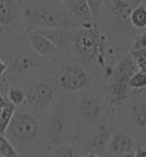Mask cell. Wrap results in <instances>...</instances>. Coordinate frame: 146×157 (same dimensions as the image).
Listing matches in <instances>:
<instances>
[{"label":"cell","instance_id":"3","mask_svg":"<svg viewBox=\"0 0 146 157\" xmlns=\"http://www.w3.org/2000/svg\"><path fill=\"white\" fill-rule=\"evenodd\" d=\"M11 54L9 56L8 61L7 76L10 83L17 80L32 78L37 71H39L43 60L47 58L39 56L29 46V42L20 39L15 44V46L11 49Z\"/></svg>","mask_w":146,"mask_h":157},{"label":"cell","instance_id":"31","mask_svg":"<svg viewBox=\"0 0 146 157\" xmlns=\"http://www.w3.org/2000/svg\"><path fill=\"white\" fill-rule=\"evenodd\" d=\"M139 70L146 74V62H144L143 64H141V66L139 67Z\"/></svg>","mask_w":146,"mask_h":157},{"label":"cell","instance_id":"22","mask_svg":"<svg viewBox=\"0 0 146 157\" xmlns=\"http://www.w3.org/2000/svg\"><path fill=\"white\" fill-rule=\"evenodd\" d=\"M128 85L131 90L135 91H141L146 88V74L143 73L142 71L137 70L128 81Z\"/></svg>","mask_w":146,"mask_h":157},{"label":"cell","instance_id":"29","mask_svg":"<svg viewBox=\"0 0 146 157\" xmlns=\"http://www.w3.org/2000/svg\"><path fill=\"white\" fill-rule=\"evenodd\" d=\"M5 33H6V27L1 26L0 27V49H1V45H2V42H3Z\"/></svg>","mask_w":146,"mask_h":157},{"label":"cell","instance_id":"14","mask_svg":"<svg viewBox=\"0 0 146 157\" xmlns=\"http://www.w3.org/2000/svg\"><path fill=\"white\" fill-rule=\"evenodd\" d=\"M139 70L136 63L131 58H123L118 61L111 69L108 78H111V83H128L129 78Z\"/></svg>","mask_w":146,"mask_h":157},{"label":"cell","instance_id":"12","mask_svg":"<svg viewBox=\"0 0 146 157\" xmlns=\"http://www.w3.org/2000/svg\"><path fill=\"white\" fill-rule=\"evenodd\" d=\"M114 127L105 128L88 139L86 156H105Z\"/></svg>","mask_w":146,"mask_h":157},{"label":"cell","instance_id":"16","mask_svg":"<svg viewBox=\"0 0 146 157\" xmlns=\"http://www.w3.org/2000/svg\"><path fill=\"white\" fill-rule=\"evenodd\" d=\"M128 117L139 130H146V101H132L128 105Z\"/></svg>","mask_w":146,"mask_h":157},{"label":"cell","instance_id":"27","mask_svg":"<svg viewBox=\"0 0 146 157\" xmlns=\"http://www.w3.org/2000/svg\"><path fill=\"white\" fill-rule=\"evenodd\" d=\"M8 71V63L6 62V60L2 58V57H0V76L5 75Z\"/></svg>","mask_w":146,"mask_h":157},{"label":"cell","instance_id":"13","mask_svg":"<svg viewBox=\"0 0 146 157\" xmlns=\"http://www.w3.org/2000/svg\"><path fill=\"white\" fill-rule=\"evenodd\" d=\"M62 2L81 24V27H90L95 25L94 17L88 8L86 0H62Z\"/></svg>","mask_w":146,"mask_h":157},{"label":"cell","instance_id":"10","mask_svg":"<svg viewBox=\"0 0 146 157\" xmlns=\"http://www.w3.org/2000/svg\"><path fill=\"white\" fill-rule=\"evenodd\" d=\"M34 29L46 37L60 52H67L73 49L72 29H59V27H38V29Z\"/></svg>","mask_w":146,"mask_h":157},{"label":"cell","instance_id":"9","mask_svg":"<svg viewBox=\"0 0 146 157\" xmlns=\"http://www.w3.org/2000/svg\"><path fill=\"white\" fill-rule=\"evenodd\" d=\"M133 137L125 131H113L106 151L107 156H135Z\"/></svg>","mask_w":146,"mask_h":157},{"label":"cell","instance_id":"17","mask_svg":"<svg viewBox=\"0 0 146 157\" xmlns=\"http://www.w3.org/2000/svg\"><path fill=\"white\" fill-rule=\"evenodd\" d=\"M48 155L52 157H76L80 155V150L74 142L60 143L51 146L48 150Z\"/></svg>","mask_w":146,"mask_h":157},{"label":"cell","instance_id":"15","mask_svg":"<svg viewBox=\"0 0 146 157\" xmlns=\"http://www.w3.org/2000/svg\"><path fill=\"white\" fill-rule=\"evenodd\" d=\"M21 17V9L15 0H0V24L6 29L17 22Z\"/></svg>","mask_w":146,"mask_h":157},{"label":"cell","instance_id":"7","mask_svg":"<svg viewBox=\"0 0 146 157\" xmlns=\"http://www.w3.org/2000/svg\"><path fill=\"white\" fill-rule=\"evenodd\" d=\"M73 49L85 62L96 60L102 50V37L96 25L73 29Z\"/></svg>","mask_w":146,"mask_h":157},{"label":"cell","instance_id":"34","mask_svg":"<svg viewBox=\"0 0 146 157\" xmlns=\"http://www.w3.org/2000/svg\"><path fill=\"white\" fill-rule=\"evenodd\" d=\"M1 26H2V25H1V24H0V27H1Z\"/></svg>","mask_w":146,"mask_h":157},{"label":"cell","instance_id":"32","mask_svg":"<svg viewBox=\"0 0 146 157\" xmlns=\"http://www.w3.org/2000/svg\"><path fill=\"white\" fill-rule=\"evenodd\" d=\"M112 0H105V8H107L108 10L110 9V6H111Z\"/></svg>","mask_w":146,"mask_h":157},{"label":"cell","instance_id":"30","mask_svg":"<svg viewBox=\"0 0 146 157\" xmlns=\"http://www.w3.org/2000/svg\"><path fill=\"white\" fill-rule=\"evenodd\" d=\"M6 101H7V98L5 97V96L0 95V111H1V109H2V107L5 106Z\"/></svg>","mask_w":146,"mask_h":157},{"label":"cell","instance_id":"18","mask_svg":"<svg viewBox=\"0 0 146 157\" xmlns=\"http://www.w3.org/2000/svg\"><path fill=\"white\" fill-rule=\"evenodd\" d=\"M129 23L132 27L137 29H146V8L142 2L134 6L129 12Z\"/></svg>","mask_w":146,"mask_h":157},{"label":"cell","instance_id":"6","mask_svg":"<svg viewBox=\"0 0 146 157\" xmlns=\"http://www.w3.org/2000/svg\"><path fill=\"white\" fill-rule=\"evenodd\" d=\"M56 84L49 80H38L25 91V103L22 106L35 115L46 113L56 103Z\"/></svg>","mask_w":146,"mask_h":157},{"label":"cell","instance_id":"21","mask_svg":"<svg viewBox=\"0 0 146 157\" xmlns=\"http://www.w3.org/2000/svg\"><path fill=\"white\" fill-rule=\"evenodd\" d=\"M0 156L2 157H20L19 151L8 140L5 134L0 133Z\"/></svg>","mask_w":146,"mask_h":157},{"label":"cell","instance_id":"26","mask_svg":"<svg viewBox=\"0 0 146 157\" xmlns=\"http://www.w3.org/2000/svg\"><path fill=\"white\" fill-rule=\"evenodd\" d=\"M131 57L134 61H135L137 68H139L141 64L146 62V48L139 49V50H132Z\"/></svg>","mask_w":146,"mask_h":157},{"label":"cell","instance_id":"5","mask_svg":"<svg viewBox=\"0 0 146 157\" xmlns=\"http://www.w3.org/2000/svg\"><path fill=\"white\" fill-rule=\"evenodd\" d=\"M56 86L69 93H80L90 88L94 83L90 72L75 62L63 63L54 74Z\"/></svg>","mask_w":146,"mask_h":157},{"label":"cell","instance_id":"2","mask_svg":"<svg viewBox=\"0 0 146 157\" xmlns=\"http://www.w3.org/2000/svg\"><path fill=\"white\" fill-rule=\"evenodd\" d=\"M38 115L31 113L23 107L15 109L13 117L8 125L5 135L19 151L32 150L39 144L43 136V125Z\"/></svg>","mask_w":146,"mask_h":157},{"label":"cell","instance_id":"8","mask_svg":"<svg viewBox=\"0 0 146 157\" xmlns=\"http://www.w3.org/2000/svg\"><path fill=\"white\" fill-rule=\"evenodd\" d=\"M106 113L105 101L98 94L90 91V88L80 92L79 98V115L83 120L96 123L102 120Z\"/></svg>","mask_w":146,"mask_h":157},{"label":"cell","instance_id":"20","mask_svg":"<svg viewBox=\"0 0 146 157\" xmlns=\"http://www.w3.org/2000/svg\"><path fill=\"white\" fill-rule=\"evenodd\" d=\"M15 109H17V107L7 99L5 106L0 111V133L1 134H5L8 125H9L10 121H11V119L13 117Z\"/></svg>","mask_w":146,"mask_h":157},{"label":"cell","instance_id":"19","mask_svg":"<svg viewBox=\"0 0 146 157\" xmlns=\"http://www.w3.org/2000/svg\"><path fill=\"white\" fill-rule=\"evenodd\" d=\"M7 99L17 108L22 107L25 103V92L17 84L10 83L7 93Z\"/></svg>","mask_w":146,"mask_h":157},{"label":"cell","instance_id":"25","mask_svg":"<svg viewBox=\"0 0 146 157\" xmlns=\"http://www.w3.org/2000/svg\"><path fill=\"white\" fill-rule=\"evenodd\" d=\"M143 48H146V29H144L143 32L135 36V39H134L131 47V52L132 50H139V49Z\"/></svg>","mask_w":146,"mask_h":157},{"label":"cell","instance_id":"23","mask_svg":"<svg viewBox=\"0 0 146 157\" xmlns=\"http://www.w3.org/2000/svg\"><path fill=\"white\" fill-rule=\"evenodd\" d=\"M86 2L94 17H97L105 8V0H86Z\"/></svg>","mask_w":146,"mask_h":157},{"label":"cell","instance_id":"4","mask_svg":"<svg viewBox=\"0 0 146 157\" xmlns=\"http://www.w3.org/2000/svg\"><path fill=\"white\" fill-rule=\"evenodd\" d=\"M45 134L47 136V150L60 143L74 142V130L64 109V101L61 98L51 107L45 122Z\"/></svg>","mask_w":146,"mask_h":157},{"label":"cell","instance_id":"11","mask_svg":"<svg viewBox=\"0 0 146 157\" xmlns=\"http://www.w3.org/2000/svg\"><path fill=\"white\" fill-rule=\"evenodd\" d=\"M26 38L33 50L44 58H56L62 52L51 44L46 37L39 34L35 29H27Z\"/></svg>","mask_w":146,"mask_h":157},{"label":"cell","instance_id":"1","mask_svg":"<svg viewBox=\"0 0 146 157\" xmlns=\"http://www.w3.org/2000/svg\"><path fill=\"white\" fill-rule=\"evenodd\" d=\"M20 20L27 29L38 27L78 29L81 24L71 14L62 1L50 5H36L21 9Z\"/></svg>","mask_w":146,"mask_h":157},{"label":"cell","instance_id":"28","mask_svg":"<svg viewBox=\"0 0 146 157\" xmlns=\"http://www.w3.org/2000/svg\"><path fill=\"white\" fill-rule=\"evenodd\" d=\"M135 156L136 157H146V148L143 146H139L134 150Z\"/></svg>","mask_w":146,"mask_h":157},{"label":"cell","instance_id":"33","mask_svg":"<svg viewBox=\"0 0 146 157\" xmlns=\"http://www.w3.org/2000/svg\"><path fill=\"white\" fill-rule=\"evenodd\" d=\"M141 2L143 3V5L145 6V8H146V0H141Z\"/></svg>","mask_w":146,"mask_h":157},{"label":"cell","instance_id":"24","mask_svg":"<svg viewBox=\"0 0 146 157\" xmlns=\"http://www.w3.org/2000/svg\"><path fill=\"white\" fill-rule=\"evenodd\" d=\"M19 5L20 9L24 7H29V6H36V5H50V3L60 2L62 0H15Z\"/></svg>","mask_w":146,"mask_h":157}]
</instances>
